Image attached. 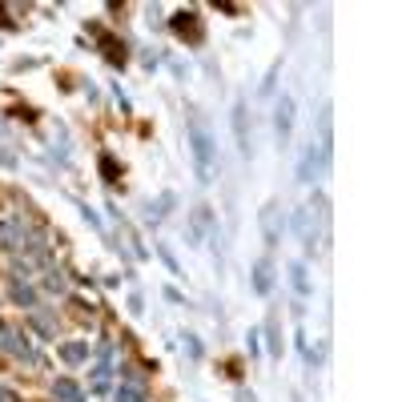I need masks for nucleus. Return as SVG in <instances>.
Returning a JSON list of instances; mask_svg holds the SVG:
<instances>
[{
    "mask_svg": "<svg viewBox=\"0 0 402 402\" xmlns=\"http://www.w3.org/2000/svg\"><path fill=\"white\" fill-rule=\"evenodd\" d=\"M290 286L298 290V298H310V277H306V265L302 262L290 265Z\"/></svg>",
    "mask_w": 402,
    "mask_h": 402,
    "instance_id": "nucleus-13",
    "label": "nucleus"
},
{
    "mask_svg": "<svg viewBox=\"0 0 402 402\" xmlns=\"http://www.w3.org/2000/svg\"><path fill=\"white\" fill-rule=\"evenodd\" d=\"M294 230H298V237H302V250L306 253L318 250V222H314V209H310V206L294 209Z\"/></svg>",
    "mask_w": 402,
    "mask_h": 402,
    "instance_id": "nucleus-4",
    "label": "nucleus"
},
{
    "mask_svg": "<svg viewBox=\"0 0 402 402\" xmlns=\"http://www.w3.org/2000/svg\"><path fill=\"white\" fill-rule=\"evenodd\" d=\"M61 358L65 362H84L89 358V342H65V346H61Z\"/></svg>",
    "mask_w": 402,
    "mask_h": 402,
    "instance_id": "nucleus-14",
    "label": "nucleus"
},
{
    "mask_svg": "<svg viewBox=\"0 0 402 402\" xmlns=\"http://www.w3.org/2000/svg\"><path fill=\"white\" fill-rule=\"evenodd\" d=\"M185 350H189L194 358H201V346H197V338H194V334H185Z\"/></svg>",
    "mask_w": 402,
    "mask_h": 402,
    "instance_id": "nucleus-17",
    "label": "nucleus"
},
{
    "mask_svg": "<svg viewBox=\"0 0 402 402\" xmlns=\"http://www.w3.org/2000/svg\"><path fill=\"white\" fill-rule=\"evenodd\" d=\"M253 290L258 294L274 290V262H270V258H262V262L253 265Z\"/></svg>",
    "mask_w": 402,
    "mask_h": 402,
    "instance_id": "nucleus-10",
    "label": "nucleus"
},
{
    "mask_svg": "<svg viewBox=\"0 0 402 402\" xmlns=\"http://www.w3.org/2000/svg\"><path fill=\"white\" fill-rule=\"evenodd\" d=\"M274 133H277V145L286 149L290 145V133H294V97L290 93H282L274 105Z\"/></svg>",
    "mask_w": 402,
    "mask_h": 402,
    "instance_id": "nucleus-3",
    "label": "nucleus"
},
{
    "mask_svg": "<svg viewBox=\"0 0 402 402\" xmlns=\"http://www.w3.org/2000/svg\"><path fill=\"white\" fill-rule=\"evenodd\" d=\"M161 258H165V265H169V270H173V274H177V258H173V253H169L165 246H161Z\"/></svg>",
    "mask_w": 402,
    "mask_h": 402,
    "instance_id": "nucleus-19",
    "label": "nucleus"
},
{
    "mask_svg": "<svg viewBox=\"0 0 402 402\" xmlns=\"http://www.w3.org/2000/svg\"><path fill=\"white\" fill-rule=\"evenodd\" d=\"M173 32H177V37H185V32H189L194 41H201V25H197V13H194V8H185V13L173 16Z\"/></svg>",
    "mask_w": 402,
    "mask_h": 402,
    "instance_id": "nucleus-8",
    "label": "nucleus"
},
{
    "mask_svg": "<svg viewBox=\"0 0 402 402\" xmlns=\"http://www.w3.org/2000/svg\"><path fill=\"white\" fill-rule=\"evenodd\" d=\"M44 286H49L53 294H61L65 286H69V282H65V274H61V270H49V277H44Z\"/></svg>",
    "mask_w": 402,
    "mask_h": 402,
    "instance_id": "nucleus-16",
    "label": "nucleus"
},
{
    "mask_svg": "<svg viewBox=\"0 0 402 402\" xmlns=\"http://www.w3.org/2000/svg\"><path fill=\"white\" fill-rule=\"evenodd\" d=\"M262 237H265V246L282 241V209H277V201H265L262 209Z\"/></svg>",
    "mask_w": 402,
    "mask_h": 402,
    "instance_id": "nucleus-5",
    "label": "nucleus"
},
{
    "mask_svg": "<svg viewBox=\"0 0 402 402\" xmlns=\"http://www.w3.org/2000/svg\"><path fill=\"white\" fill-rule=\"evenodd\" d=\"M113 402H149V398H145V387H137V382H121V387L113 390Z\"/></svg>",
    "mask_w": 402,
    "mask_h": 402,
    "instance_id": "nucleus-12",
    "label": "nucleus"
},
{
    "mask_svg": "<svg viewBox=\"0 0 402 402\" xmlns=\"http://www.w3.org/2000/svg\"><path fill=\"white\" fill-rule=\"evenodd\" d=\"M0 350H4V354H13V358L37 362V354H32V342H28V334H20L16 326H8V322H0Z\"/></svg>",
    "mask_w": 402,
    "mask_h": 402,
    "instance_id": "nucleus-2",
    "label": "nucleus"
},
{
    "mask_svg": "<svg viewBox=\"0 0 402 402\" xmlns=\"http://www.w3.org/2000/svg\"><path fill=\"white\" fill-rule=\"evenodd\" d=\"M101 169H105V177L113 181V173H117V165H113V157H101Z\"/></svg>",
    "mask_w": 402,
    "mask_h": 402,
    "instance_id": "nucleus-18",
    "label": "nucleus"
},
{
    "mask_svg": "<svg viewBox=\"0 0 402 402\" xmlns=\"http://www.w3.org/2000/svg\"><path fill=\"white\" fill-rule=\"evenodd\" d=\"M265 338H270V358H282V338H277V318L270 314L265 322Z\"/></svg>",
    "mask_w": 402,
    "mask_h": 402,
    "instance_id": "nucleus-15",
    "label": "nucleus"
},
{
    "mask_svg": "<svg viewBox=\"0 0 402 402\" xmlns=\"http://www.w3.org/2000/svg\"><path fill=\"white\" fill-rule=\"evenodd\" d=\"M8 298H13L16 306H25V310H32V306H37V290H32L28 282H13V286H8Z\"/></svg>",
    "mask_w": 402,
    "mask_h": 402,
    "instance_id": "nucleus-11",
    "label": "nucleus"
},
{
    "mask_svg": "<svg viewBox=\"0 0 402 402\" xmlns=\"http://www.w3.org/2000/svg\"><path fill=\"white\" fill-rule=\"evenodd\" d=\"M53 398L56 402H84V390L73 382V378H56L53 382Z\"/></svg>",
    "mask_w": 402,
    "mask_h": 402,
    "instance_id": "nucleus-9",
    "label": "nucleus"
},
{
    "mask_svg": "<svg viewBox=\"0 0 402 402\" xmlns=\"http://www.w3.org/2000/svg\"><path fill=\"white\" fill-rule=\"evenodd\" d=\"M0 402H16V390H8V387H0Z\"/></svg>",
    "mask_w": 402,
    "mask_h": 402,
    "instance_id": "nucleus-20",
    "label": "nucleus"
},
{
    "mask_svg": "<svg viewBox=\"0 0 402 402\" xmlns=\"http://www.w3.org/2000/svg\"><path fill=\"white\" fill-rule=\"evenodd\" d=\"M189 153H194V173L201 185H209V181L218 177V145H213V133H209V125L201 121V117H194L189 121Z\"/></svg>",
    "mask_w": 402,
    "mask_h": 402,
    "instance_id": "nucleus-1",
    "label": "nucleus"
},
{
    "mask_svg": "<svg viewBox=\"0 0 402 402\" xmlns=\"http://www.w3.org/2000/svg\"><path fill=\"white\" fill-rule=\"evenodd\" d=\"M318 165H322V149L310 141V145L302 149V161H298V181H302V185H310V181H314V173H318Z\"/></svg>",
    "mask_w": 402,
    "mask_h": 402,
    "instance_id": "nucleus-6",
    "label": "nucleus"
},
{
    "mask_svg": "<svg viewBox=\"0 0 402 402\" xmlns=\"http://www.w3.org/2000/svg\"><path fill=\"white\" fill-rule=\"evenodd\" d=\"M234 137H237L241 157H250V125H246V101L241 97L234 101Z\"/></svg>",
    "mask_w": 402,
    "mask_h": 402,
    "instance_id": "nucleus-7",
    "label": "nucleus"
}]
</instances>
